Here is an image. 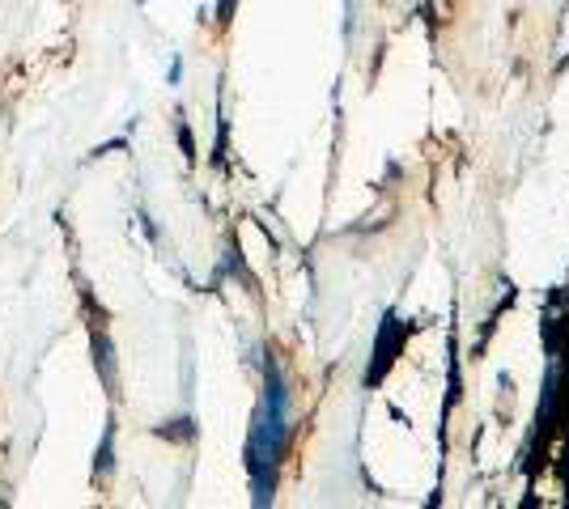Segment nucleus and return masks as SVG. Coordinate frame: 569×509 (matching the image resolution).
Returning <instances> with one entry per match:
<instances>
[{
	"instance_id": "obj_1",
	"label": "nucleus",
	"mask_w": 569,
	"mask_h": 509,
	"mask_svg": "<svg viewBox=\"0 0 569 509\" xmlns=\"http://www.w3.org/2000/svg\"><path fill=\"white\" fill-rule=\"evenodd\" d=\"M285 445H289V391H285L280 369L268 366L263 403L255 412V425H251V442H246V467H251V479H255V505L272 501Z\"/></svg>"
},
{
	"instance_id": "obj_2",
	"label": "nucleus",
	"mask_w": 569,
	"mask_h": 509,
	"mask_svg": "<svg viewBox=\"0 0 569 509\" xmlns=\"http://www.w3.org/2000/svg\"><path fill=\"white\" fill-rule=\"evenodd\" d=\"M111 467H115V420H107L102 442H98V454H94V479H107Z\"/></svg>"
},
{
	"instance_id": "obj_3",
	"label": "nucleus",
	"mask_w": 569,
	"mask_h": 509,
	"mask_svg": "<svg viewBox=\"0 0 569 509\" xmlns=\"http://www.w3.org/2000/svg\"><path fill=\"white\" fill-rule=\"evenodd\" d=\"M94 366L107 382V391H115V352H111V340L102 332H94Z\"/></svg>"
},
{
	"instance_id": "obj_4",
	"label": "nucleus",
	"mask_w": 569,
	"mask_h": 509,
	"mask_svg": "<svg viewBox=\"0 0 569 509\" xmlns=\"http://www.w3.org/2000/svg\"><path fill=\"white\" fill-rule=\"evenodd\" d=\"M158 433H162V437H195V429H192V420H187V416H183V420H166Z\"/></svg>"
},
{
	"instance_id": "obj_5",
	"label": "nucleus",
	"mask_w": 569,
	"mask_h": 509,
	"mask_svg": "<svg viewBox=\"0 0 569 509\" xmlns=\"http://www.w3.org/2000/svg\"><path fill=\"white\" fill-rule=\"evenodd\" d=\"M179 144H183L187 158H195V144H192V132H187V127H179Z\"/></svg>"
},
{
	"instance_id": "obj_6",
	"label": "nucleus",
	"mask_w": 569,
	"mask_h": 509,
	"mask_svg": "<svg viewBox=\"0 0 569 509\" xmlns=\"http://www.w3.org/2000/svg\"><path fill=\"white\" fill-rule=\"evenodd\" d=\"M136 4H145V0H136Z\"/></svg>"
}]
</instances>
